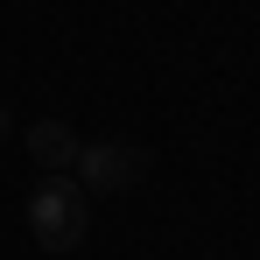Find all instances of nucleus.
I'll list each match as a JSON object with an SVG mask.
<instances>
[{"label":"nucleus","mask_w":260,"mask_h":260,"mask_svg":"<svg viewBox=\"0 0 260 260\" xmlns=\"http://www.w3.org/2000/svg\"><path fill=\"white\" fill-rule=\"evenodd\" d=\"M28 232H36L43 253H78L91 239V197H85V183L71 169L43 176V183L28 190Z\"/></svg>","instance_id":"f257e3e1"},{"label":"nucleus","mask_w":260,"mask_h":260,"mask_svg":"<svg viewBox=\"0 0 260 260\" xmlns=\"http://www.w3.org/2000/svg\"><path fill=\"white\" fill-rule=\"evenodd\" d=\"M148 169H155V155L141 141H85L78 162H71V176L85 183L91 197H127V190L148 183Z\"/></svg>","instance_id":"f03ea898"},{"label":"nucleus","mask_w":260,"mask_h":260,"mask_svg":"<svg viewBox=\"0 0 260 260\" xmlns=\"http://www.w3.org/2000/svg\"><path fill=\"white\" fill-rule=\"evenodd\" d=\"M78 148H85V141H78L71 120H36V127H28V162H36L43 176H63L71 162H78Z\"/></svg>","instance_id":"7ed1b4c3"},{"label":"nucleus","mask_w":260,"mask_h":260,"mask_svg":"<svg viewBox=\"0 0 260 260\" xmlns=\"http://www.w3.org/2000/svg\"><path fill=\"white\" fill-rule=\"evenodd\" d=\"M7 134H14V113H7V106H0V141H7Z\"/></svg>","instance_id":"20e7f679"}]
</instances>
